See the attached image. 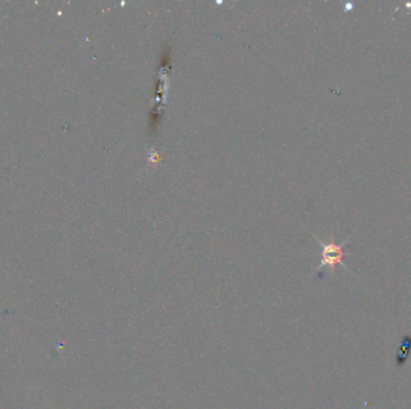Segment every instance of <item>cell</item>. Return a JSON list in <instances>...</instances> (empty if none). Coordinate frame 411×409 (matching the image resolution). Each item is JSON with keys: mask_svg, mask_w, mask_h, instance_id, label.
<instances>
[{"mask_svg": "<svg viewBox=\"0 0 411 409\" xmlns=\"http://www.w3.org/2000/svg\"><path fill=\"white\" fill-rule=\"evenodd\" d=\"M411 350V337L410 336H404L402 342H400V346L398 348V352H397V365L398 366H403L405 364V361L409 356V353Z\"/></svg>", "mask_w": 411, "mask_h": 409, "instance_id": "obj_2", "label": "cell"}, {"mask_svg": "<svg viewBox=\"0 0 411 409\" xmlns=\"http://www.w3.org/2000/svg\"><path fill=\"white\" fill-rule=\"evenodd\" d=\"M315 239H317L318 243L320 244V246L322 247L321 263H320V265H319L317 271H320L321 269H324V268H328L329 270L333 272L335 269V265L337 264H341L343 268L348 269V267L344 264V262H343V258H344V255L346 254L344 248H345V245L349 243V239L345 240L344 243L341 245L335 244L332 238H331V241H329V243H324V241H321L317 237H315Z\"/></svg>", "mask_w": 411, "mask_h": 409, "instance_id": "obj_1", "label": "cell"}]
</instances>
